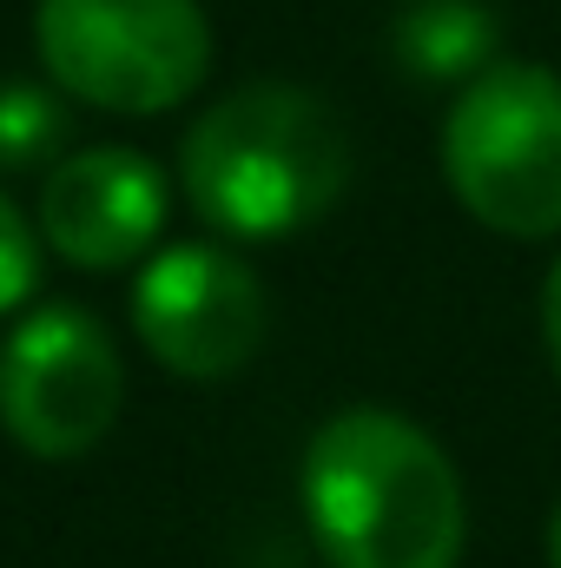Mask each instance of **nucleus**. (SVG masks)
<instances>
[{
  "label": "nucleus",
  "instance_id": "6e6552de",
  "mask_svg": "<svg viewBox=\"0 0 561 568\" xmlns=\"http://www.w3.org/2000/svg\"><path fill=\"white\" fill-rule=\"evenodd\" d=\"M397 60L417 80H476L496 67V13L482 0H410L397 13Z\"/></svg>",
  "mask_w": 561,
  "mask_h": 568
},
{
  "label": "nucleus",
  "instance_id": "7ed1b4c3",
  "mask_svg": "<svg viewBox=\"0 0 561 568\" xmlns=\"http://www.w3.org/2000/svg\"><path fill=\"white\" fill-rule=\"evenodd\" d=\"M442 179L502 239L561 232V73L529 60L482 67L442 120Z\"/></svg>",
  "mask_w": 561,
  "mask_h": 568
},
{
  "label": "nucleus",
  "instance_id": "1a4fd4ad",
  "mask_svg": "<svg viewBox=\"0 0 561 568\" xmlns=\"http://www.w3.org/2000/svg\"><path fill=\"white\" fill-rule=\"evenodd\" d=\"M67 140V113L47 87H0V165H33Z\"/></svg>",
  "mask_w": 561,
  "mask_h": 568
},
{
  "label": "nucleus",
  "instance_id": "0eeeda50",
  "mask_svg": "<svg viewBox=\"0 0 561 568\" xmlns=\"http://www.w3.org/2000/svg\"><path fill=\"white\" fill-rule=\"evenodd\" d=\"M165 225V179L133 145L67 152L40 185V239L80 272H120Z\"/></svg>",
  "mask_w": 561,
  "mask_h": 568
},
{
  "label": "nucleus",
  "instance_id": "f03ea898",
  "mask_svg": "<svg viewBox=\"0 0 561 568\" xmlns=\"http://www.w3.org/2000/svg\"><path fill=\"white\" fill-rule=\"evenodd\" d=\"M178 179L212 232L290 239L344 199L350 133L317 93L290 80H258L198 113L178 145Z\"/></svg>",
  "mask_w": 561,
  "mask_h": 568
},
{
  "label": "nucleus",
  "instance_id": "423d86ee",
  "mask_svg": "<svg viewBox=\"0 0 561 568\" xmlns=\"http://www.w3.org/2000/svg\"><path fill=\"white\" fill-rule=\"evenodd\" d=\"M133 324L145 351L178 377H238L272 324L258 272L225 245H172L133 284Z\"/></svg>",
  "mask_w": 561,
  "mask_h": 568
},
{
  "label": "nucleus",
  "instance_id": "20e7f679",
  "mask_svg": "<svg viewBox=\"0 0 561 568\" xmlns=\"http://www.w3.org/2000/svg\"><path fill=\"white\" fill-rule=\"evenodd\" d=\"M33 40L53 87L106 113H165L212 67L198 0H40Z\"/></svg>",
  "mask_w": 561,
  "mask_h": 568
},
{
  "label": "nucleus",
  "instance_id": "9b49d317",
  "mask_svg": "<svg viewBox=\"0 0 561 568\" xmlns=\"http://www.w3.org/2000/svg\"><path fill=\"white\" fill-rule=\"evenodd\" d=\"M542 337H549V364L561 384V258L549 265V284H542Z\"/></svg>",
  "mask_w": 561,
  "mask_h": 568
},
{
  "label": "nucleus",
  "instance_id": "f8f14e48",
  "mask_svg": "<svg viewBox=\"0 0 561 568\" xmlns=\"http://www.w3.org/2000/svg\"><path fill=\"white\" fill-rule=\"evenodd\" d=\"M549 562L561 568V503H555V516H549Z\"/></svg>",
  "mask_w": 561,
  "mask_h": 568
},
{
  "label": "nucleus",
  "instance_id": "9d476101",
  "mask_svg": "<svg viewBox=\"0 0 561 568\" xmlns=\"http://www.w3.org/2000/svg\"><path fill=\"white\" fill-rule=\"evenodd\" d=\"M40 278V258H33V225L20 219V205L0 192V311L27 304V291Z\"/></svg>",
  "mask_w": 561,
  "mask_h": 568
},
{
  "label": "nucleus",
  "instance_id": "39448f33",
  "mask_svg": "<svg viewBox=\"0 0 561 568\" xmlns=\"http://www.w3.org/2000/svg\"><path fill=\"white\" fill-rule=\"evenodd\" d=\"M126 397L120 351L106 324L80 304H47L13 324L0 344V429L40 456V463H73L86 456Z\"/></svg>",
  "mask_w": 561,
  "mask_h": 568
},
{
  "label": "nucleus",
  "instance_id": "f257e3e1",
  "mask_svg": "<svg viewBox=\"0 0 561 568\" xmlns=\"http://www.w3.org/2000/svg\"><path fill=\"white\" fill-rule=\"evenodd\" d=\"M304 516L330 568H456L469 542L456 463L377 404H350L310 436Z\"/></svg>",
  "mask_w": 561,
  "mask_h": 568
}]
</instances>
